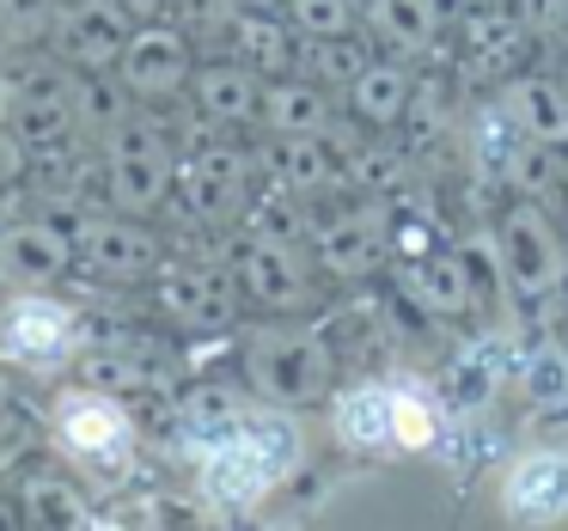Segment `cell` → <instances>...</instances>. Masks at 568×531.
<instances>
[{
  "mask_svg": "<svg viewBox=\"0 0 568 531\" xmlns=\"http://www.w3.org/2000/svg\"><path fill=\"white\" fill-rule=\"evenodd\" d=\"M196 458L202 494L214 501H263L270 489H282L300 464V428L287 416H239L221 433H202L190 440Z\"/></svg>",
  "mask_w": 568,
  "mask_h": 531,
  "instance_id": "1",
  "label": "cell"
},
{
  "mask_svg": "<svg viewBox=\"0 0 568 531\" xmlns=\"http://www.w3.org/2000/svg\"><path fill=\"white\" fill-rule=\"evenodd\" d=\"M104 153V202L116 214H141L153 221L160 208H172V184H178V141L165 123L153 116H129L99 141Z\"/></svg>",
  "mask_w": 568,
  "mask_h": 531,
  "instance_id": "2",
  "label": "cell"
},
{
  "mask_svg": "<svg viewBox=\"0 0 568 531\" xmlns=\"http://www.w3.org/2000/svg\"><path fill=\"white\" fill-rule=\"evenodd\" d=\"M87 348V324L80 306H68L55 287H31V294H0V360L31 372H55L80 360Z\"/></svg>",
  "mask_w": 568,
  "mask_h": 531,
  "instance_id": "3",
  "label": "cell"
},
{
  "mask_svg": "<svg viewBox=\"0 0 568 531\" xmlns=\"http://www.w3.org/2000/svg\"><path fill=\"white\" fill-rule=\"evenodd\" d=\"M50 433L62 458H74L92 477H116L135 458V421H129L123 397L99 391V385H68L50 409Z\"/></svg>",
  "mask_w": 568,
  "mask_h": 531,
  "instance_id": "4",
  "label": "cell"
},
{
  "mask_svg": "<svg viewBox=\"0 0 568 531\" xmlns=\"http://www.w3.org/2000/svg\"><path fill=\"white\" fill-rule=\"evenodd\" d=\"M245 379L263 404L306 409L336 391V360L324 348V336L312 330H263L245 343Z\"/></svg>",
  "mask_w": 568,
  "mask_h": 531,
  "instance_id": "5",
  "label": "cell"
},
{
  "mask_svg": "<svg viewBox=\"0 0 568 531\" xmlns=\"http://www.w3.org/2000/svg\"><path fill=\"white\" fill-rule=\"evenodd\" d=\"M221 135L226 129H214L202 147L178 153L172 208L196 226H233V221H245V202H251V153Z\"/></svg>",
  "mask_w": 568,
  "mask_h": 531,
  "instance_id": "6",
  "label": "cell"
},
{
  "mask_svg": "<svg viewBox=\"0 0 568 531\" xmlns=\"http://www.w3.org/2000/svg\"><path fill=\"white\" fill-rule=\"evenodd\" d=\"M226 275H233L239 299L270 318H294L306 312L312 299V251L306 245H287V238H263L245 233L233 251H226Z\"/></svg>",
  "mask_w": 568,
  "mask_h": 531,
  "instance_id": "7",
  "label": "cell"
},
{
  "mask_svg": "<svg viewBox=\"0 0 568 531\" xmlns=\"http://www.w3.org/2000/svg\"><path fill=\"white\" fill-rule=\"evenodd\" d=\"M489 245H495V275H501L507 294L556 299V282H562V233L550 226L544 202L519 196L514 208L495 221Z\"/></svg>",
  "mask_w": 568,
  "mask_h": 531,
  "instance_id": "8",
  "label": "cell"
},
{
  "mask_svg": "<svg viewBox=\"0 0 568 531\" xmlns=\"http://www.w3.org/2000/svg\"><path fill=\"white\" fill-rule=\"evenodd\" d=\"M312 263L336 282H361L385 263L392 251V214H385L379 196H361V202H343L331 208L324 221H312V238H306Z\"/></svg>",
  "mask_w": 568,
  "mask_h": 531,
  "instance_id": "9",
  "label": "cell"
},
{
  "mask_svg": "<svg viewBox=\"0 0 568 531\" xmlns=\"http://www.w3.org/2000/svg\"><path fill=\"white\" fill-rule=\"evenodd\" d=\"M190 74H196V55H190V38L165 19H148V25L129 31L123 55H116V80L129 86L135 104H165L184 99Z\"/></svg>",
  "mask_w": 568,
  "mask_h": 531,
  "instance_id": "10",
  "label": "cell"
},
{
  "mask_svg": "<svg viewBox=\"0 0 568 531\" xmlns=\"http://www.w3.org/2000/svg\"><path fill=\"white\" fill-rule=\"evenodd\" d=\"M80 269L99 275V282H153V269L165 263L160 233H153L141 214H87L74 233Z\"/></svg>",
  "mask_w": 568,
  "mask_h": 531,
  "instance_id": "11",
  "label": "cell"
},
{
  "mask_svg": "<svg viewBox=\"0 0 568 531\" xmlns=\"http://www.w3.org/2000/svg\"><path fill=\"white\" fill-rule=\"evenodd\" d=\"M80 269L74 233L55 221H0V294L62 287Z\"/></svg>",
  "mask_w": 568,
  "mask_h": 531,
  "instance_id": "12",
  "label": "cell"
},
{
  "mask_svg": "<svg viewBox=\"0 0 568 531\" xmlns=\"http://www.w3.org/2000/svg\"><path fill=\"white\" fill-rule=\"evenodd\" d=\"M153 306L184 330H226L245 299H239L233 275L214 269V263H160L153 269Z\"/></svg>",
  "mask_w": 568,
  "mask_h": 531,
  "instance_id": "13",
  "label": "cell"
},
{
  "mask_svg": "<svg viewBox=\"0 0 568 531\" xmlns=\"http://www.w3.org/2000/svg\"><path fill=\"white\" fill-rule=\"evenodd\" d=\"M501 513L519 525L568 519V446H526L501 470Z\"/></svg>",
  "mask_w": 568,
  "mask_h": 531,
  "instance_id": "14",
  "label": "cell"
},
{
  "mask_svg": "<svg viewBox=\"0 0 568 531\" xmlns=\"http://www.w3.org/2000/svg\"><path fill=\"white\" fill-rule=\"evenodd\" d=\"M7 123L26 141V153H68L80 141V116H74V74H31L13 86Z\"/></svg>",
  "mask_w": 568,
  "mask_h": 531,
  "instance_id": "15",
  "label": "cell"
},
{
  "mask_svg": "<svg viewBox=\"0 0 568 531\" xmlns=\"http://www.w3.org/2000/svg\"><path fill=\"white\" fill-rule=\"evenodd\" d=\"M129 31H135V19L116 0H68L55 43H62L68 68H80V74H116V55H123Z\"/></svg>",
  "mask_w": 568,
  "mask_h": 531,
  "instance_id": "16",
  "label": "cell"
},
{
  "mask_svg": "<svg viewBox=\"0 0 568 531\" xmlns=\"http://www.w3.org/2000/svg\"><path fill=\"white\" fill-rule=\"evenodd\" d=\"M263 172L270 184L294 190V196H348V165L336 135H275L263 147Z\"/></svg>",
  "mask_w": 568,
  "mask_h": 531,
  "instance_id": "17",
  "label": "cell"
},
{
  "mask_svg": "<svg viewBox=\"0 0 568 531\" xmlns=\"http://www.w3.org/2000/svg\"><path fill=\"white\" fill-rule=\"evenodd\" d=\"M190 104L214 129H251L263 116V74L245 68L239 55L233 62H202L190 74Z\"/></svg>",
  "mask_w": 568,
  "mask_h": 531,
  "instance_id": "18",
  "label": "cell"
},
{
  "mask_svg": "<svg viewBox=\"0 0 568 531\" xmlns=\"http://www.w3.org/2000/svg\"><path fill=\"white\" fill-rule=\"evenodd\" d=\"M409 294L428 318H470L483 306V269L470 251H434V257L416 263Z\"/></svg>",
  "mask_w": 568,
  "mask_h": 531,
  "instance_id": "19",
  "label": "cell"
},
{
  "mask_svg": "<svg viewBox=\"0 0 568 531\" xmlns=\"http://www.w3.org/2000/svg\"><path fill=\"white\" fill-rule=\"evenodd\" d=\"M409 99H416V80H409V68H404V62H379V55H373V62L343 86L348 123L367 129V135H385V129L404 123V116H409Z\"/></svg>",
  "mask_w": 568,
  "mask_h": 531,
  "instance_id": "20",
  "label": "cell"
},
{
  "mask_svg": "<svg viewBox=\"0 0 568 531\" xmlns=\"http://www.w3.org/2000/svg\"><path fill=\"white\" fill-rule=\"evenodd\" d=\"M270 135H331L336 129V99L312 74H275L263 80V116Z\"/></svg>",
  "mask_w": 568,
  "mask_h": 531,
  "instance_id": "21",
  "label": "cell"
},
{
  "mask_svg": "<svg viewBox=\"0 0 568 531\" xmlns=\"http://www.w3.org/2000/svg\"><path fill=\"white\" fill-rule=\"evenodd\" d=\"M501 104L514 116V129L538 147H568V80L556 74H519L501 86Z\"/></svg>",
  "mask_w": 568,
  "mask_h": 531,
  "instance_id": "22",
  "label": "cell"
},
{
  "mask_svg": "<svg viewBox=\"0 0 568 531\" xmlns=\"http://www.w3.org/2000/svg\"><path fill=\"white\" fill-rule=\"evenodd\" d=\"M226 50L245 68H257L263 80H275V74H294L300 31L282 13H245V7H233V19H226Z\"/></svg>",
  "mask_w": 568,
  "mask_h": 531,
  "instance_id": "23",
  "label": "cell"
},
{
  "mask_svg": "<svg viewBox=\"0 0 568 531\" xmlns=\"http://www.w3.org/2000/svg\"><path fill=\"white\" fill-rule=\"evenodd\" d=\"M331 433L355 452H392V385L361 379L348 391H331Z\"/></svg>",
  "mask_w": 568,
  "mask_h": 531,
  "instance_id": "24",
  "label": "cell"
},
{
  "mask_svg": "<svg viewBox=\"0 0 568 531\" xmlns=\"http://www.w3.org/2000/svg\"><path fill=\"white\" fill-rule=\"evenodd\" d=\"M367 31L397 55H428L446 38V7L440 0H367L361 7Z\"/></svg>",
  "mask_w": 568,
  "mask_h": 531,
  "instance_id": "25",
  "label": "cell"
},
{
  "mask_svg": "<svg viewBox=\"0 0 568 531\" xmlns=\"http://www.w3.org/2000/svg\"><path fill=\"white\" fill-rule=\"evenodd\" d=\"M458 50L483 68H507L526 50V19H519V7H507V0L465 7V13H458Z\"/></svg>",
  "mask_w": 568,
  "mask_h": 531,
  "instance_id": "26",
  "label": "cell"
},
{
  "mask_svg": "<svg viewBox=\"0 0 568 531\" xmlns=\"http://www.w3.org/2000/svg\"><path fill=\"white\" fill-rule=\"evenodd\" d=\"M19 519L26 525H99V513L87 507V494L55 470H31L19 489Z\"/></svg>",
  "mask_w": 568,
  "mask_h": 531,
  "instance_id": "27",
  "label": "cell"
},
{
  "mask_svg": "<svg viewBox=\"0 0 568 531\" xmlns=\"http://www.w3.org/2000/svg\"><path fill=\"white\" fill-rule=\"evenodd\" d=\"M74 116H80V135L104 141L116 123H129V116H135V99H129L123 80L80 74V68H74Z\"/></svg>",
  "mask_w": 568,
  "mask_h": 531,
  "instance_id": "28",
  "label": "cell"
},
{
  "mask_svg": "<svg viewBox=\"0 0 568 531\" xmlns=\"http://www.w3.org/2000/svg\"><path fill=\"white\" fill-rule=\"evenodd\" d=\"M440 446V404L422 385H392V452H434Z\"/></svg>",
  "mask_w": 568,
  "mask_h": 531,
  "instance_id": "29",
  "label": "cell"
},
{
  "mask_svg": "<svg viewBox=\"0 0 568 531\" xmlns=\"http://www.w3.org/2000/svg\"><path fill=\"white\" fill-rule=\"evenodd\" d=\"M300 62H306L312 80H324L331 92H343L348 80L373 62V50L355 38V31H348V38H300Z\"/></svg>",
  "mask_w": 568,
  "mask_h": 531,
  "instance_id": "30",
  "label": "cell"
},
{
  "mask_svg": "<svg viewBox=\"0 0 568 531\" xmlns=\"http://www.w3.org/2000/svg\"><path fill=\"white\" fill-rule=\"evenodd\" d=\"M68 0H0V43L7 50H31V43L55 38Z\"/></svg>",
  "mask_w": 568,
  "mask_h": 531,
  "instance_id": "31",
  "label": "cell"
},
{
  "mask_svg": "<svg viewBox=\"0 0 568 531\" xmlns=\"http://www.w3.org/2000/svg\"><path fill=\"white\" fill-rule=\"evenodd\" d=\"M519 391L531 397L538 409H568V355L556 343L531 348L526 367H519Z\"/></svg>",
  "mask_w": 568,
  "mask_h": 531,
  "instance_id": "32",
  "label": "cell"
},
{
  "mask_svg": "<svg viewBox=\"0 0 568 531\" xmlns=\"http://www.w3.org/2000/svg\"><path fill=\"white\" fill-rule=\"evenodd\" d=\"M287 25L300 38H348L361 25V0H287Z\"/></svg>",
  "mask_w": 568,
  "mask_h": 531,
  "instance_id": "33",
  "label": "cell"
},
{
  "mask_svg": "<svg viewBox=\"0 0 568 531\" xmlns=\"http://www.w3.org/2000/svg\"><path fill=\"white\" fill-rule=\"evenodd\" d=\"M80 360H87V385H99V391H141L148 385V360L129 355V348H80Z\"/></svg>",
  "mask_w": 568,
  "mask_h": 531,
  "instance_id": "34",
  "label": "cell"
},
{
  "mask_svg": "<svg viewBox=\"0 0 568 531\" xmlns=\"http://www.w3.org/2000/svg\"><path fill=\"white\" fill-rule=\"evenodd\" d=\"M245 416V404H239V391H226V385H196V391H184V433L190 440H202V433H221L226 421Z\"/></svg>",
  "mask_w": 568,
  "mask_h": 531,
  "instance_id": "35",
  "label": "cell"
},
{
  "mask_svg": "<svg viewBox=\"0 0 568 531\" xmlns=\"http://www.w3.org/2000/svg\"><path fill=\"white\" fill-rule=\"evenodd\" d=\"M453 397H458V409H483L495 397V367L483 360V348L453 360Z\"/></svg>",
  "mask_w": 568,
  "mask_h": 531,
  "instance_id": "36",
  "label": "cell"
},
{
  "mask_svg": "<svg viewBox=\"0 0 568 531\" xmlns=\"http://www.w3.org/2000/svg\"><path fill=\"white\" fill-rule=\"evenodd\" d=\"M26 165H31L26 141H19V135H13V123L0 116V190H13L19 177H26Z\"/></svg>",
  "mask_w": 568,
  "mask_h": 531,
  "instance_id": "37",
  "label": "cell"
},
{
  "mask_svg": "<svg viewBox=\"0 0 568 531\" xmlns=\"http://www.w3.org/2000/svg\"><path fill=\"white\" fill-rule=\"evenodd\" d=\"M19 433H26V416H19L13 391H7V379H0V446H13Z\"/></svg>",
  "mask_w": 568,
  "mask_h": 531,
  "instance_id": "38",
  "label": "cell"
},
{
  "mask_svg": "<svg viewBox=\"0 0 568 531\" xmlns=\"http://www.w3.org/2000/svg\"><path fill=\"white\" fill-rule=\"evenodd\" d=\"M116 7H123V13L135 19V25H148V19H160V13H165V0H116Z\"/></svg>",
  "mask_w": 568,
  "mask_h": 531,
  "instance_id": "39",
  "label": "cell"
},
{
  "mask_svg": "<svg viewBox=\"0 0 568 531\" xmlns=\"http://www.w3.org/2000/svg\"><path fill=\"white\" fill-rule=\"evenodd\" d=\"M13 86H19V74L7 68V43H0V116H7V104H13Z\"/></svg>",
  "mask_w": 568,
  "mask_h": 531,
  "instance_id": "40",
  "label": "cell"
},
{
  "mask_svg": "<svg viewBox=\"0 0 568 531\" xmlns=\"http://www.w3.org/2000/svg\"><path fill=\"white\" fill-rule=\"evenodd\" d=\"M233 7H245V13H282L287 19V0H233Z\"/></svg>",
  "mask_w": 568,
  "mask_h": 531,
  "instance_id": "41",
  "label": "cell"
},
{
  "mask_svg": "<svg viewBox=\"0 0 568 531\" xmlns=\"http://www.w3.org/2000/svg\"><path fill=\"white\" fill-rule=\"evenodd\" d=\"M562 196H568V147H562Z\"/></svg>",
  "mask_w": 568,
  "mask_h": 531,
  "instance_id": "42",
  "label": "cell"
},
{
  "mask_svg": "<svg viewBox=\"0 0 568 531\" xmlns=\"http://www.w3.org/2000/svg\"><path fill=\"white\" fill-rule=\"evenodd\" d=\"M556 25H562V31H568V0H562V13H556Z\"/></svg>",
  "mask_w": 568,
  "mask_h": 531,
  "instance_id": "43",
  "label": "cell"
},
{
  "mask_svg": "<svg viewBox=\"0 0 568 531\" xmlns=\"http://www.w3.org/2000/svg\"><path fill=\"white\" fill-rule=\"evenodd\" d=\"M465 7H483V0H465Z\"/></svg>",
  "mask_w": 568,
  "mask_h": 531,
  "instance_id": "44",
  "label": "cell"
},
{
  "mask_svg": "<svg viewBox=\"0 0 568 531\" xmlns=\"http://www.w3.org/2000/svg\"><path fill=\"white\" fill-rule=\"evenodd\" d=\"M0 367H7V360H0Z\"/></svg>",
  "mask_w": 568,
  "mask_h": 531,
  "instance_id": "45",
  "label": "cell"
}]
</instances>
